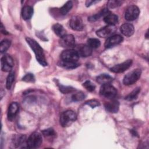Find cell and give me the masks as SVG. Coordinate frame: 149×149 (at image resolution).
<instances>
[{"label": "cell", "mask_w": 149, "mask_h": 149, "mask_svg": "<svg viewBox=\"0 0 149 149\" xmlns=\"http://www.w3.org/2000/svg\"><path fill=\"white\" fill-rule=\"evenodd\" d=\"M26 40L33 50V51L34 52L36 59L38 62V63L43 66H47V62L46 61L43 49L39 45V44L36 40L30 37H27L26 38Z\"/></svg>", "instance_id": "cell-1"}, {"label": "cell", "mask_w": 149, "mask_h": 149, "mask_svg": "<svg viewBox=\"0 0 149 149\" xmlns=\"http://www.w3.org/2000/svg\"><path fill=\"white\" fill-rule=\"evenodd\" d=\"M77 119L76 113L72 110H67L62 112L60 116V124L63 127H66L69 126Z\"/></svg>", "instance_id": "cell-2"}, {"label": "cell", "mask_w": 149, "mask_h": 149, "mask_svg": "<svg viewBox=\"0 0 149 149\" xmlns=\"http://www.w3.org/2000/svg\"><path fill=\"white\" fill-rule=\"evenodd\" d=\"M42 142V136L38 132L31 133L26 140V145L29 148H38Z\"/></svg>", "instance_id": "cell-3"}, {"label": "cell", "mask_w": 149, "mask_h": 149, "mask_svg": "<svg viewBox=\"0 0 149 149\" xmlns=\"http://www.w3.org/2000/svg\"><path fill=\"white\" fill-rule=\"evenodd\" d=\"M141 70L140 69H133L128 73H127L123 80V83L125 85H132L136 83L140 77Z\"/></svg>", "instance_id": "cell-4"}, {"label": "cell", "mask_w": 149, "mask_h": 149, "mask_svg": "<svg viewBox=\"0 0 149 149\" xmlns=\"http://www.w3.org/2000/svg\"><path fill=\"white\" fill-rule=\"evenodd\" d=\"M79 55L75 49H68L63 51L61 54V61L77 62L79 59Z\"/></svg>", "instance_id": "cell-5"}, {"label": "cell", "mask_w": 149, "mask_h": 149, "mask_svg": "<svg viewBox=\"0 0 149 149\" xmlns=\"http://www.w3.org/2000/svg\"><path fill=\"white\" fill-rule=\"evenodd\" d=\"M100 94L101 95L109 99L114 98L117 94L116 89L110 84H103L100 88Z\"/></svg>", "instance_id": "cell-6"}, {"label": "cell", "mask_w": 149, "mask_h": 149, "mask_svg": "<svg viewBox=\"0 0 149 149\" xmlns=\"http://www.w3.org/2000/svg\"><path fill=\"white\" fill-rule=\"evenodd\" d=\"M140 10L136 5H130L127 8L125 13V18L128 21L136 20L139 16Z\"/></svg>", "instance_id": "cell-7"}, {"label": "cell", "mask_w": 149, "mask_h": 149, "mask_svg": "<svg viewBox=\"0 0 149 149\" xmlns=\"http://www.w3.org/2000/svg\"><path fill=\"white\" fill-rule=\"evenodd\" d=\"M116 27L115 26L107 25L96 31V34L101 38L109 37L116 32Z\"/></svg>", "instance_id": "cell-8"}, {"label": "cell", "mask_w": 149, "mask_h": 149, "mask_svg": "<svg viewBox=\"0 0 149 149\" xmlns=\"http://www.w3.org/2000/svg\"><path fill=\"white\" fill-rule=\"evenodd\" d=\"M1 69L3 72H10L13 66L12 58L8 54L4 55L1 59Z\"/></svg>", "instance_id": "cell-9"}, {"label": "cell", "mask_w": 149, "mask_h": 149, "mask_svg": "<svg viewBox=\"0 0 149 149\" xmlns=\"http://www.w3.org/2000/svg\"><path fill=\"white\" fill-rule=\"evenodd\" d=\"M59 44L63 48H73L75 47V38L72 34H66L61 38Z\"/></svg>", "instance_id": "cell-10"}, {"label": "cell", "mask_w": 149, "mask_h": 149, "mask_svg": "<svg viewBox=\"0 0 149 149\" xmlns=\"http://www.w3.org/2000/svg\"><path fill=\"white\" fill-rule=\"evenodd\" d=\"M69 26L75 31H81L84 28L83 20L80 17L74 16L69 20Z\"/></svg>", "instance_id": "cell-11"}, {"label": "cell", "mask_w": 149, "mask_h": 149, "mask_svg": "<svg viewBox=\"0 0 149 149\" xmlns=\"http://www.w3.org/2000/svg\"><path fill=\"white\" fill-rule=\"evenodd\" d=\"M132 64V59H128L121 63L115 65L114 66L112 67L110 70L111 72L113 73H122L125 72L126 70L129 69Z\"/></svg>", "instance_id": "cell-12"}, {"label": "cell", "mask_w": 149, "mask_h": 149, "mask_svg": "<svg viewBox=\"0 0 149 149\" xmlns=\"http://www.w3.org/2000/svg\"><path fill=\"white\" fill-rule=\"evenodd\" d=\"M123 41V37L118 34L113 35L107 38L105 41L104 46L107 48L112 47L116 45L120 44Z\"/></svg>", "instance_id": "cell-13"}, {"label": "cell", "mask_w": 149, "mask_h": 149, "mask_svg": "<svg viewBox=\"0 0 149 149\" xmlns=\"http://www.w3.org/2000/svg\"><path fill=\"white\" fill-rule=\"evenodd\" d=\"M92 49L88 45L81 44L76 47V51L79 54V56L87 57L91 55Z\"/></svg>", "instance_id": "cell-14"}, {"label": "cell", "mask_w": 149, "mask_h": 149, "mask_svg": "<svg viewBox=\"0 0 149 149\" xmlns=\"http://www.w3.org/2000/svg\"><path fill=\"white\" fill-rule=\"evenodd\" d=\"M19 111V105L16 102H12L8 108V119L10 121H12L15 118Z\"/></svg>", "instance_id": "cell-15"}, {"label": "cell", "mask_w": 149, "mask_h": 149, "mask_svg": "<svg viewBox=\"0 0 149 149\" xmlns=\"http://www.w3.org/2000/svg\"><path fill=\"white\" fill-rule=\"evenodd\" d=\"M104 107L107 111L111 113H116L119 110V103L116 100H112L106 102L104 104Z\"/></svg>", "instance_id": "cell-16"}, {"label": "cell", "mask_w": 149, "mask_h": 149, "mask_svg": "<svg viewBox=\"0 0 149 149\" xmlns=\"http://www.w3.org/2000/svg\"><path fill=\"white\" fill-rule=\"evenodd\" d=\"M121 33L126 37H130L132 36L134 32V26L129 23H124L120 26V28Z\"/></svg>", "instance_id": "cell-17"}, {"label": "cell", "mask_w": 149, "mask_h": 149, "mask_svg": "<svg viewBox=\"0 0 149 149\" xmlns=\"http://www.w3.org/2000/svg\"><path fill=\"white\" fill-rule=\"evenodd\" d=\"M33 14V8L30 6H24L22 10L21 15L23 19L24 20L31 19Z\"/></svg>", "instance_id": "cell-18"}, {"label": "cell", "mask_w": 149, "mask_h": 149, "mask_svg": "<svg viewBox=\"0 0 149 149\" xmlns=\"http://www.w3.org/2000/svg\"><path fill=\"white\" fill-rule=\"evenodd\" d=\"M104 21L108 25L115 26L118 22V17L115 14L109 13L104 17Z\"/></svg>", "instance_id": "cell-19"}, {"label": "cell", "mask_w": 149, "mask_h": 149, "mask_svg": "<svg viewBox=\"0 0 149 149\" xmlns=\"http://www.w3.org/2000/svg\"><path fill=\"white\" fill-rule=\"evenodd\" d=\"M96 80L99 84L103 85L109 84L113 80V78L108 74H101L97 77Z\"/></svg>", "instance_id": "cell-20"}, {"label": "cell", "mask_w": 149, "mask_h": 149, "mask_svg": "<svg viewBox=\"0 0 149 149\" xmlns=\"http://www.w3.org/2000/svg\"><path fill=\"white\" fill-rule=\"evenodd\" d=\"M110 13V12L109 11V10L108 9H103L102 10H101L100 12H99L98 13L90 16L88 18V20L90 22H95L98 19H100L101 17H104L105 16L109 14Z\"/></svg>", "instance_id": "cell-21"}, {"label": "cell", "mask_w": 149, "mask_h": 149, "mask_svg": "<svg viewBox=\"0 0 149 149\" xmlns=\"http://www.w3.org/2000/svg\"><path fill=\"white\" fill-rule=\"evenodd\" d=\"M52 30L55 33V34L59 36V37H62L65 35H66V30L63 28V27L59 24V23H56L52 26Z\"/></svg>", "instance_id": "cell-22"}, {"label": "cell", "mask_w": 149, "mask_h": 149, "mask_svg": "<svg viewBox=\"0 0 149 149\" xmlns=\"http://www.w3.org/2000/svg\"><path fill=\"white\" fill-rule=\"evenodd\" d=\"M73 7V3L72 1H69L66 2L59 9L60 13L62 15H66L72 8Z\"/></svg>", "instance_id": "cell-23"}, {"label": "cell", "mask_w": 149, "mask_h": 149, "mask_svg": "<svg viewBox=\"0 0 149 149\" xmlns=\"http://www.w3.org/2000/svg\"><path fill=\"white\" fill-rule=\"evenodd\" d=\"M26 137L24 134H20L19 136H16L14 137V139L13 140V143L16 147H19L20 145H22L25 142H26Z\"/></svg>", "instance_id": "cell-24"}, {"label": "cell", "mask_w": 149, "mask_h": 149, "mask_svg": "<svg viewBox=\"0 0 149 149\" xmlns=\"http://www.w3.org/2000/svg\"><path fill=\"white\" fill-rule=\"evenodd\" d=\"M61 66L68 69H74L79 66V64L77 62H67V61H61L60 63L59 64Z\"/></svg>", "instance_id": "cell-25"}, {"label": "cell", "mask_w": 149, "mask_h": 149, "mask_svg": "<svg viewBox=\"0 0 149 149\" xmlns=\"http://www.w3.org/2000/svg\"><path fill=\"white\" fill-rule=\"evenodd\" d=\"M140 92V88L137 87L134 89L131 93H130L127 96L125 97V100L127 101H133L136 100Z\"/></svg>", "instance_id": "cell-26"}, {"label": "cell", "mask_w": 149, "mask_h": 149, "mask_svg": "<svg viewBox=\"0 0 149 149\" xmlns=\"http://www.w3.org/2000/svg\"><path fill=\"white\" fill-rule=\"evenodd\" d=\"M87 45L91 49H96L100 46L101 42L97 38H90L87 40Z\"/></svg>", "instance_id": "cell-27"}, {"label": "cell", "mask_w": 149, "mask_h": 149, "mask_svg": "<svg viewBox=\"0 0 149 149\" xmlns=\"http://www.w3.org/2000/svg\"><path fill=\"white\" fill-rule=\"evenodd\" d=\"M14 80H15V73L13 72H10L8 74L6 80V87L7 89L9 90L11 88V87L13 84Z\"/></svg>", "instance_id": "cell-28"}, {"label": "cell", "mask_w": 149, "mask_h": 149, "mask_svg": "<svg viewBox=\"0 0 149 149\" xmlns=\"http://www.w3.org/2000/svg\"><path fill=\"white\" fill-rule=\"evenodd\" d=\"M10 41L7 39H5L1 42L0 44V51L1 53H4L6 51L10 45Z\"/></svg>", "instance_id": "cell-29"}, {"label": "cell", "mask_w": 149, "mask_h": 149, "mask_svg": "<svg viewBox=\"0 0 149 149\" xmlns=\"http://www.w3.org/2000/svg\"><path fill=\"white\" fill-rule=\"evenodd\" d=\"M59 90L63 94H68V93H73L76 91V89L74 87H72L71 86H63L61 84L59 85Z\"/></svg>", "instance_id": "cell-30"}, {"label": "cell", "mask_w": 149, "mask_h": 149, "mask_svg": "<svg viewBox=\"0 0 149 149\" xmlns=\"http://www.w3.org/2000/svg\"><path fill=\"white\" fill-rule=\"evenodd\" d=\"M85 98L86 94L81 91L76 93L72 96V100L73 101H80L83 100Z\"/></svg>", "instance_id": "cell-31"}, {"label": "cell", "mask_w": 149, "mask_h": 149, "mask_svg": "<svg viewBox=\"0 0 149 149\" xmlns=\"http://www.w3.org/2000/svg\"><path fill=\"white\" fill-rule=\"evenodd\" d=\"M122 1H118V0H111L108 1V8L111 9H113V8H116L122 5Z\"/></svg>", "instance_id": "cell-32"}, {"label": "cell", "mask_w": 149, "mask_h": 149, "mask_svg": "<svg viewBox=\"0 0 149 149\" xmlns=\"http://www.w3.org/2000/svg\"><path fill=\"white\" fill-rule=\"evenodd\" d=\"M83 87L88 91H93L95 88V86L90 80L86 81L83 84Z\"/></svg>", "instance_id": "cell-33"}, {"label": "cell", "mask_w": 149, "mask_h": 149, "mask_svg": "<svg viewBox=\"0 0 149 149\" xmlns=\"http://www.w3.org/2000/svg\"><path fill=\"white\" fill-rule=\"evenodd\" d=\"M42 134L45 137H51L55 134V132L52 128H48L42 130Z\"/></svg>", "instance_id": "cell-34"}, {"label": "cell", "mask_w": 149, "mask_h": 149, "mask_svg": "<svg viewBox=\"0 0 149 149\" xmlns=\"http://www.w3.org/2000/svg\"><path fill=\"white\" fill-rule=\"evenodd\" d=\"M22 80L26 82H34L35 77L33 74L27 73L22 78Z\"/></svg>", "instance_id": "cell-35"}, {"label": "cell", "mask_w": 149, "mask_h": 149, "mask_svg": "<svg viewBox=\"0 0 149 149\" xmlns=\"http://www.w3.org/2000/svg\"><path fill=\"white\" fill-rule=\"evenodd\" d=\"M86 104H87L88 105H89L90 107H91V108H95L96 107H98L99 106L100 104V102L96 100H88L86 102Z\"/></svg>", "instance_id": "cell-36"}, {"label": "cell", "mask_w": 149, "mask_h": 149, "mask_svg": "<svg viewBox=\"0 0 149 149\" xmlns=\"http://www.w3.org/2000/svg\"><path fill=\"white\" fill-rule=\"evenodd\" d=\"M95 2H97V1H87L86 2V6H90V5H93V4H94V3H95Z\"/></svg>", "instance_id": "cell-37"}, {"label": "cell", "mask_w": 149, "mask_h": 149, "mask_svg": "<svg viewBox=\"0 0 149 149\" xmlns=\"http://www.w3.org/2000/svg\"><path fill=\"white\" fill-rule=\"evenodd\" d=\"M1 33H2L3 34H8V32L5 30V28L3 27V24L1 23Z\"/></svg>", "instance_id": "cell-38"}, {"label": "cell", "mask_w": 149, "mask_h": 149, "mask_svg": "<svg viewBox=\"0 0 149 149\" xmlns=\"http://www.w3.org/2000/svg\"><path fill=\"white\" fill-rule=\"evenodd\" d=\"M146 38H148V31H147V33H146Z\"/></svg>", "instance_id": "cell-39"}]
</instances>
